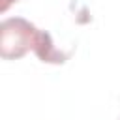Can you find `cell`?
<instances>
[{
	"label": "cell",
	"mask_w": 120,
	"mask_h": 120,
	"mask_svg": "<svg viewBox=\"0 0 120 120\" xmlns=\"http://www.w3.org/2000/svg\"><path fill=\"white\" fill-rule=\"evenodd\" d=\"M30 49L36 51L43 62H62V56L54 51L49 34L39 32L24 19H6L0 26L2 58H19Z\"/></svg>",
	"instance_id": "obj_1"
}]
</instances>
